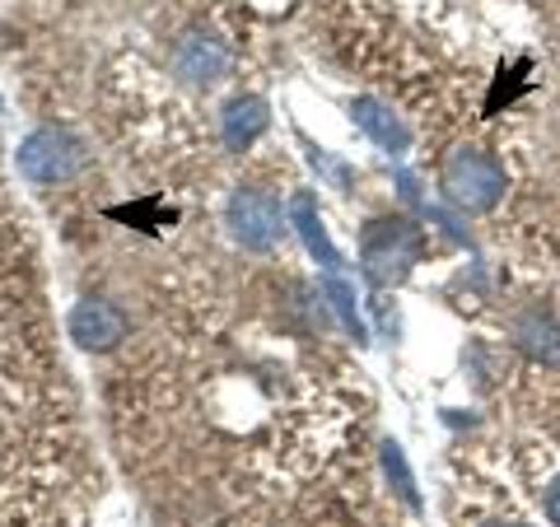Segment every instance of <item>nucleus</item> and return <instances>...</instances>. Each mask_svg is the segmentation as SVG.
<instances>
[{"instance_id": "1", "label": "nucleus", "mask_w": 560, "mask_h": 527, "mask_svg": "<svg viewBox=\"0 0 560 527\" xmlns=\"http://www.w3.org/2000/svg\"><path fill=\"white\" fill-rule=\"evenodd\" d=\"M420 248H425V238H420V230L411 220H370L360 234V261L364 271H370L378 285H397L401 276H407L416 267Z\"/></svg>"}, {"instance_id": "2", "label": "nucleus", "mask_w": 560, "mask_h": 527, "mask_svg": "<svg viewBox=\"0 0 560 527\" xmlns=\"http://www.w3.org/2000/svg\"><path fill=\"white\" fill-rule=\"evenodd\" d=\"M444 197L458 210H471V215L490 210L504 197V168H500V160H495V154H486V150H477V145L453 150L448 164H444Z\"/></svg>"}, {"instance_id": "3", "label": "nucleus", "mask_w": 560, "mask_h": 527, "mask_svg": "<svg viewBox=\"0 0 560 527\" xmlns=\"http://www.w3.org/2000/svg\"><path fill=\"white\" fill-rule=\"evenodd\" d=\"M80 164H84V150H80V140L66 136V131H51V127L33 131L20 145V173L33 187H51V183L75 178Z\"/></svg>"}, {"instance_id": "4", "label": "nucleus", "mask_w": 560, "mask_h": 527, "mask_svg": "<svg viewBox=\"0 0 560 527\" xmlns=\"http://www.w3.org/2000/svg\"><path fill=\"white\" fill-rule=\"evenodd\" d=\"M230 224H234V238L243 243V248H253V253H267L276 248V238H280V206L276 197H267V191H234V201H230Z\"/></svg>"}, {"instance_id": "5", "label": "nucleus", "mask_w": 560, "mask_h": 527, "mask_svg": "<svg viewBox=\"0 0 560 527\" xmlns=\"http://www.w3.org/2000/svg\"><path fill=\"white\" fill-rule=\"evenodd\" d=\"M70 337H75L80 350H113L127 337V313L108 304V298H80L70 308Z\"/></svg>"}, {"instance_id": "6", "label": "nucleus", "mask_w": 560, "mask_h": 527, "mask_svg": "<svg viewBox=\"0 0 560 527\" xmlns=\"http://www.w3.org/2000/svg\"><path fill=\"white\" fill-rule=\"evenodd\" d=\"M173 70H178L187 84H215V80H224V70H230V51L220 47V38L187 33L178 51H173Z\"/></svg>"}, {"instance_id": "7", "label": "nucleus", "mask_w": 560, "mask_h": 527, "mask_svg": "<svg viewBox=\"0 0 560 527\" xmlns=\"http://www.w3.org/2000/svg\"><path fill=\"white\" fill-rule=\"evenodd\" d=\"M350 117H355V127L370 136L374 145H383L388 154H407V145H411L407 121H401L393 108H383L378 98H355L350 103Z\"/></svg>"}, {"instance_id": "8", "label": "nucleus", "mask_w": 560, "mask_h": 527, "mask_svg": "<svg viewBox=\"0 0 560 527\" xmlns=\"http://www.w3.org/2000/svg\"><path fill=\"white\" fill-rule=\"evenodd\" d=\"M290 220H294V230H300L304 248L318 257V267H323V271H337V267H341V257H337V248H331V238H327V230H323V215H318V201H313L308 191H294Z\"/></svg>"}, {"instance_id": "9", "label": "nucleus", "mask_w": 560, "mask_h": 527, "mask_svg": "<svg viewBox=\"0 0 560 527\" xmlns=\"http://www.w3.org/2000/svg\"><path fill=\"white\" fill-rule=\"evenodd\" d=\"M267 121H271V113H267V103L261 98H234L230 108H224V121H220V131H224V145L230 150H248L253 140L267 131Z\"/></svg>"}, {"instance_id": "10", "label": "nucleus", "mask_w": 560, "mask_h": 527, "mask_svg": "<svg viewBox=\"0 0 560 527\" xmlns=\"http://www.w3.org/2000/svg\"><path fill=\"white\" fill-rule=\"evenodd\" d=\"M518 346L528 350V355H537L541 364H560V327L551 318H541V313H533V318H518Z\"/></svg>"}, {"instance_id": "11", "label": "nucleus", "mask_w": 560, "mask_h": 527, "mask_svg": "<svg viewBox=\"0 0 560 527\" xmlns=\"http://www.w3.org/2000/svg\"><path fill=\"white\" fill-rule=\"evenodd\" d=\"M383 467H388V477L397 485V495L407 500L411 508H420V495H416V477L407 467V453H401V444H383Z\"/></svg>"}, {"instance_id": "12", "label": "nucleus", "mask_w": 560, "mask_h": 527, "mask_svg": "<svg viewBox=\"0 0 560 527\" xmlns=\"http://www.w3.org/2000/svg\"><path fill=\"white\" fill-rule=\"evenodd\" d=\"M327 294H331V308L341 313V323H346V331L355 341H364V323H360V313H355V294H350V285H341L337 276L327 280Z\"/></svg>"}, {"instance_id": "13", "label": "nucleus", "mask_w": 560, "mask_h": 527, "mask_svg": "<svg viewBox=\"0 0 560 527\" xmlns=\"http://www.w3.org/2000/svg\"><path fill=\"white\" fill-rule=\"evenodd\" d=\"M541 504H547V518L560 527V477L547 485V495H541Z\"/></svg>"}, {"instance_id": "14", "label": "nucleus", "mask_w": 560, "mask_h": 527, "mask_svg": "<svg viewBox=\"0 0 560 527\" xmlns=\"http://www.w3.org/2000/svg\"><path fill=\"white\" fill-rule=\"evenodd\" d=\"M486 527H528V523H518V518H495V523H486Z\"/></svg>"}]
</instances>
